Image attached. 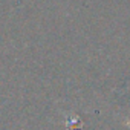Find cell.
<instances>
[{
  "label": "cell",
  "mask_w": 130,
  "mask_h": 130,
  "mask_svg": "<svg viewBox=\"0 0 130 130\" xmlns=\"http://www.w3.org/2000/svg\"><path fill=\"white\" fill-rule=\"evenodd\" d=\"M66 122H68V127H69V130H77V128H80L83 124H81V121L78 119V118H68L66 119Z\"/></svg>",
  "instance_id": "1"
},
{
  "label": "cell",
  "mask_w": 130,
  "mask_h": 130,
  "mask_svg": "<svg viewBox=\"0 0 130 130\" xmlns=\"http://www.w3.org/2000/svg\"><path fill=\"white\" fill-rule=\"evenodd\" d=\"M125 124H127V125L130 127V121H128V119H125Z\"/></svg>",
  "instance_id": "2"
}]
</instances>
